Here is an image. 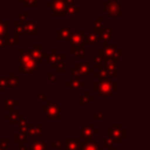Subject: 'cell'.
I'll return each mask as SVG.
<instances>
[{"label":"cell","mask_w":150,"mask_h":150,"mask_svg":"<svg viewBox=\"0 0 150 150\" xmlns=\"http://www.w3.org/2000/svg\"><path fill=\"white\" fill-rule=\"evenodd\" d=\"M118 86L117 82L113 81L110 78H100V80L94 83V90L98 92L99 95L108 97L113 96L114 92H116Z\"/></svg>","instance_id":"6da1fadb"},{"label":"cell","mask_w":150,"mask_h":150,"mask_svg":"<svg viewBox=\"0 0 150 150\" xmlns=\"http://www.w3.org/2000/svg\"><path fill=\"white\" fill-rule=\"evenodd\" d=\"M20 69L19 71L21 73L27 72H35L37 71V63L34 61V59L30 56L28 52L25 50H20Z\"/></svg>","instance_id":"7a4b0ae2"},{"label":"cell","mask_w":150,"mask_h":150,"mask_svg":"<svg viewBox=\"0 0 150 150\" xmlns=\"http://www.w3.org/2000/svg\"><path fill=\"white\" fill-rule=\"evenodd\" d=\"M61 110L62 108L56 102L52 101H46V104L42 106V111L48 119H61Z\"/></svg>","instance_id":"3957f363"},{"label":"cell","mask_w":150,"mask_h":150,"mask_svg":"<svg viewBox=\"0 0 150 150\" xmlns=\"http://www.w3.org/2000/svg\"><path fill=\"white\" fill-rule=\"evenodd\" d=\"M92 73H94V68H91L88 63H79L72 68L71 76L72 78H79L80 76H90Z\"/></svg>","instance_id":"277c9868"},{"label":"cell","mask_w":150,"mask_h":150,"mask_svg":"<svg viewBox=\"0 0 150 150\" xmlns=\"http://www.w3.org/2000/svg\"><path fill=\"white\" fill-rule=\"evenodd\" d=\"M102 52L104 54L105 59H109L112 60L113 62H115L117 64L118 59L120 58V56L122 54V50H119L117 47V45L115 44H106L104 48H102Z\"/></svg>","instance_id":"5b68a950"},{"label":"cell","mask_w":150,"mask_h":150,"mask_svg":"<svg viewBox=\"0 0 150 150\" xmlns=\"http://www.w3.org/2000/svg\"><path fill=\"white\" fill-rule=\"evenodd\" d=\"M104 11L110 17H121V4L118 0H107L103 4Z\"/></svg>","instance_id":"8992f818"},{"label":"cell","mask_w":150,"mask_h":150,"mask_svg":"<svg viewBox=\"0 0 150 150\" xmlns=\"http://www.w3.org/2000/svg\"><path fill=\"white\" fill-rule=\"evenodd\" d=\"M84 38H86V32L82 31L74 32L71 33L70 36V44L71 47H82L84 48L86 44H84Z\"/></svg>","instance_id":"52a82bcc"},{"label":"cell","mask_w":150,"mask_h":150,"mask_svg":"<svg viewBox=\"0 0 150 150\" xmlns=\"http://www.w3.org/2000/svg\"><path fill=\"white\" fill-rule=\"evenodd\" d=\"M108 137L111 138L113 143H121L122 142V127L121 125H113L112 129H108Z\"/></svg>","instance_id":"ba28073f"},{"label":"cell","mask_w":150,"mask_h":150,"mask_svg":"<svg viewBox=\"0 0 150 150\" xmlns=\"http://www.w3.org/2000/svg\"><path fill=\"white\" fill-rule=\"evenodd\" d=\"M47 6H52V17H57V16H61L63 11H65L66 7V3L64 0H52V2H48Z\"/></svg>","instance_id":"9c48e42d"},{"label":"cell","mask_w":150,"mask_h":150,"mask_svg":"<svg viewBox=\"0 0 150 150\" xmlns=\"http://www.w3.org/2000/svg\"><path fill=\"white\" fill-rule=\"evenodd\" d=\"M30 56L32 57V58L34 59V61H35L36 63H39V64H41V63H43V54H42V45L41 44H34L33 47H32V50L29 52Z\"/></svg>","instance_id":"30bf717a"},{"label":"cell","mask_w":150,"mask_h":150,"mask_svg":"<svg viewBox=\"0 0 150 150\" xmlns=\"http://www.w3.org/2000/svg\"><path fill=\"white\" fill-rule=\"evenodd\" d=\"M103 68L108 72L109 77H117L118 76V71H117V64L113 62L112 60L109 59H105L104 66Z\"/></svg>","instance_id":"8fae6325"},{"label":"cell","mask_w":150,"mask_h":150,"mask_svg":"<svg viewBox=\"0 0 150 150\" xmlns=\"http://www.w3.org/2000/svg\"><path fill=\"white\" fill-rule=\"evenodd\" d=\"M42 125H33L29 127V129L27 131V136L28 138H31V139H41L42 138Z\"/></svg>","instance_id":"7c38bea8"},{"label":"cell","mask_w":150,"mask_h":150,"mask_svg":"<svg viewBox=\"0 0 150 150\" xmlns=\"http://www.w3.org/2000/svg\"><path fill=\"white\" fill-rule=\"evenodd\" d=\"M43 58L46 59V62L50 63V64H54V63H58V62H62V60L66 59V54H59L57 50H52V54H43Z\"/></svg>","instance_id":"4fadbf2b"},{"label":"cell","mask_w":150,"mask_h":150,"mask_svg":"<svg viewBox=\"0 0 150 150\" xmlns=\"http://www.w3.org/2000/svg\"><path fill=\"white\" fill-rule=\"evenodd\" d=\"M24 32L29 35H38V25L34 21H26L23 23Z\"/></svg>","instance_id":"5bb4252c"},{"label":"cell","mask_w":150,"mask_h":150,"mask_svg":"<svg viewBox=\"0 0 150 150\" xmlns=\"http://www.w3.org/2000/svg\"><path fill=\"white\" fill-rule=\"evenodd\" d=\"M98 133H99V129L97 127H95L94 125H88L81 129L80 138H82V139H88V138H93V136Z\"/></svg>","instance_id":"9a60e30c"},{"label":"cell","mask_w":150,"mask_h":150,"mask_svg":"<svg viewBox=\"0 0 150 150\" xmlns=\"http://www.w3.org/2000/svg\"><path fill=\"white\" fill-rule=\"evenodd\" d=\"M99 39H101L103 41V43L106 45L108 44V42L110 40L113 39V35H112V28L111 27H105L103 28V30L100 32L99 34Z\"/></svg>","instance_id":"2e32d148"},{"label":"cell","mask_w":150,"mask_h":150,"mask_svg":"<svg viewBox=\"0 0 150 150\" xmlns=\"http://www.w3.org/2000/svg\"><path fill=\"white\" fill-rule=\"evenodd\" d=\"M79 150H99V146L95 143L94 138H88L84 139V142L80 143Z\"/></svg>","instance_id":"e0dca14e"},{"label":"cell","mask_w":150,"mask_h":150,"mask_svg":"<svg viewBox=\"0 0 150 150\" xmlns=\"http://www.w3.org/2000/svg\"><path fill=\"white\" fill-rule=\"evenodd\" d=\"M66 149L67 150H79L80 148V139L74 138H67L66 139Z\"/></svg>","instance_id":"ac0fdd59"},{"label":"cell","mask_w":150,"mask_h":150,"mask_svg":"<svg viewBox=\"0 0 150 150\" xmlns=\"http://www.w3.org/2000/svg\"><path fill=\"white\" fill-rule=\"evenodd\" d=\"M86 86V83L82 81H80L79 78H72V80L66 82V86L73 91H79L80 88H82Z\"/></svg>","instance_id":"d6986e66"},{"label":"cell","mask_w":150,"mask_h":150,"mask_svg":"<svg viewBox=\"0 0 150 150\" xmlns=\"http://www.w3.org/2000/svg\"><path fill=\"white\" fill-rule=\"evenodd\" d=\"M80 11V8L78 6L74 4H71V5H66L65 7V11H63V13L61 16L62 17H73L75 16L77 13Z\"/></svg>","instance_id":"ffe728a7"},{"label":"cell","mask_w":150,"mask_h":150,"mask_svg":"<svg viewBox=\"0 0 150 150\" xmlns=\"http://www.w3.org/2000/svg\"><path fill=\"white\" fill-rule=\"evenodd\" d=\"M18 125H19V129H20V133H27V131L29 129V127H31V123L29 122V120L25 118L24 115L20 114V118L19 121H18Z\"/></svg>","instance_id":"44dd1931"},{"label":"cell","mask_w":150,"mask_h":150,"mask_svg":"<svg viewBox=\"0 0 150 150\" xmlns=\"http://www.w3.org/2000/svg\"><path fill=\"white\" fill-rule=\"evenodd\" d=\"M104 62H105V57L102 52V50L100 48L98 54L94 58V67L96 69H102L103 66H104Z\"/></svg>","instance_id":"7402d4cb"},{"label":"cell","mask_w":150,"mask_h":150,"mask_svg":"<svg viewBox=\"0 0 150 150\" xmlns=\"http://www.w3.org/2000/svg\"><path fill=\"white\" fill-rule=\"evenodd\" d=\"M4 118L6 119V120H8L9 123H11V125H16V123H18V121H19L20 111L18 110V109H13V110H11V112L8 113V114L5 115Z\"/></svg>","instance_id":"603a6c76"},{"label":"cell","mask_w":150,"mask_h":150,"mask_svg":"<svg viewBox=\"0 0 150 150\" xmlns=\"http://www.w3.org/2000/svg\"><path fill=\"white\" fill-rule=\"evenodd\" d=\"M71 36V28L70 27H62L58 32L57 40H67Z\"/></svg>","instance_id":"cb8c5ba5"},{"label":"cell","mask_w":150,"mask_h":150,"mask_svg":"<svg viewBox=\"0 0 150 150\" xmlns=\"http://www.w3.org/2000/svg\"><path fill=\"white\" fill-rule=\"evenodd\" d=\"M30 150H46L47 145L43 143L41 139H34V141L31 142L30 144Z\"/></svg>","instance_id":"d4e9b609"},{"label":"cell","mask_w":150,"mask_h":150,"mask_svg":"<svg viewBox=\"0 0 150 150\" xmlns=\"http://www.w3.org/2000/svg\"><path fill=\"white\" fill-rule=\"evenodd\" d=\"M20 105V102L13 98V97H6L5 98V106H4V109L6 111H11L15 109V107L19 106Z\"/></svg>","instance_id":"484cf974"},{"label":"cell","mask_w":150,"mask_h":150,"mask_svg":"<svg viewBox=\"0 0 150 150\" xmlns=\"http://www.w3.org/2000/svg\"><path fill=\"white\" fill-rule=\"evenodd\" d=\"M98 42H99V35H97L94 32L88 34L86 37L84 38V44L86 45H95Z\"/></svg>","instance_id":"4316f807"},{"label":"cell","mask_w":150,"mask_h":150,"mask_svg":"<svg viewBox=\"0 0 150 150\" xmlns=\"http://www.w3.org/2000/svg\"><path fill=\"white\" fill-rule=\"evenodd\" d=\"M13 141L17 144H27L29 142V138L26 133H17L13 136Z\"/></svg>","instance_id":"83f0119b"},{"label":"cell","mask_w":150,"mask_h":150,"mask_svg":"<svg viewBox=\"0 0 150 150\" xmlns=\"http://www.w3.org/2000/svg\"><path fill=\"white\" fill-rule=\"evenodd\" d=\"M8 26L9 22H3L0 19V37H7L9 35Z\"/></svg>","instance_id":"f1b7e54d"},{"label":"cell","mask_w":150,"mask_h":150,"mask_svg":"<svg viewBox=\"0 0 150 150\" xmlns=\"http://www.w3.org/2000/svg\"><path fill=\"white\" fill-rule=\"evenodd\" d=\"M80 99V106H83V105H88L91 102H93V101L95 100L94 96H91L90 95V92H86V94H84V96H80L79 97Z\"/></svg>","instance_id":"f546056e"},{"label":"cell","mask_w":150,"mask_h":150,"mask_svg":"<svg viewBox=\"0 0 150 150\" xmlns=\"http://www.w3.org/2000/svg\"><path fill=\"white\" fill-rule=\"evenodd\" d=\"M71 54L78 59H84L86 58L84 48H82V47H71Z\"/></svg>","instance_id":"4dcf8cb0"},{"label":"cell","mask_w":150,"mask_h":150,"mask_svg":"<svg viewBox=\"0 0 150 150\" xmlns=\"http://www.w3.org/2000/svg\"><path fill=\"white\" fill-rule=\"evenodd\" d=\"M94 33H96L97 35L100 34V32L103 30L104 25H103V17H99V19L97 21H95L94 23Z\"/></svg>","instance_id":"1f68e13d"},{"label":"cell","mask_w":150,"mask_h":150,"mask_svg":"<svg viewBox=\"0 0 150 150\" xmlns=\"http://www.w3.org/2000/svg\"><path fill=\"white\" fill-rule=\"evenodd\" d=\"M20 86V79L19 77H17L15 75V73L11 72L9 74V78H8V86H11V88H17V86Z\"/></svg>","instance_id":"d6a6232c"},{"label":"cell","mask_w":150,"mask_h":150,"mask_svg":"<svg viewBox=\"0 0 150 150\" xmlns=\"http://www.w3.org/2000/svg\"><path fill=\"white\" fill-rule=\"evenodd\" d=\"M15 25V32L18 36H21V35H24L25 32H24V26H23V22L21 21H16L13 23Z\"/></svg>","instance_id":"836d02e7"},{"label":"cell","mask_w":150,"mask_h":150,"mask_svg":"<svg viewBox=\"0 0 150 150\" xmlns=\"http://www.w3.org/2000/svg\"><path fill=\"white\" fill-rule=\"evenodd\" d=\"M52 67L56 69L58 73H65L66 72V64H65V63H62V62L54 63V64H52Z\"/></svg>","instance_id":"e575fe53"},{"label":"cell","mask_w":150,"mask_h":150,"mask_svg":"<svg viewBox=\"0 0 150 150\" xmlns=\"http://www.w3.org/2000/svg\"><path fill=\"white\" fill-rule=\"evenodd\" d=\"M25 7H38V0H19Z\"/></svg>","instance_id":"d590c367"},{"label":"cell","mask_w":150,"mask_h":150,"mask_svg":"<svg viewBox=\"0 0 150 150\" xmlns=\"http://www.w3.org/2000/svg\"><path fill=\"white\" fill-rule=\"evenodd\" d=\"M7 44H20V36H18L17 34L15 35H11L9 34L6 37Z\"/></svg>","instance_id":"8d00e7d4"},{"label":"cell","mask_w":150,"mask_h":150,"mask_svg":"<svg viewBox=\"0 0 150 150\" xmlns=\"http://www.w3.org/2000/svg\"><path fill=\"white\" fill-rule=\"evenodd\" d=\"M94 76L96 78H108L109 77L108 72H107L104 68L100 69V70L97 71V72H95V71H94Z\"/></svg>","instance_id":"74e56055"},{"label":"cell","mask_w":150,"mask_h":150,"mask_svg":"<svg viewBox=\"0 0 150 150\" xmlns=\"http://www.w3.org/2000/svg\"><path fill=\"white\" fill-rule=\"evenodd\" d=\"M8 86V78H0V90L5 91Z\"/></svg>","instance_id":"f35d334b"},{"label":"cell","mask_w":150,"mask_h":150,"mask_svg":"<svg viewBox=\"0 0 150 150\" xmlns=\"http://www.w3.org/2000/svg\"><path fill=\"white\" fill-rule=\"evenodd\" d=\"M113 144H114V143H113L112 139H111V138H109V137H107L106 139H105V141H104L103 147H104V148H110V147H112Z\"/></svg>","instance_id":"ab89813d"},{"label":"cell","mask_w":150,"mask_h":150,"mask_svg":"<svg viewBox=\"0 0 150 150\" xmlns=\"http://www.w3.org/2000/svg\"><path fill=\"white\" fill-rule=\"evenodd\" d=\"M0 146L3 148H7L9 146V139L8 138H1L0 139Z\"/></svg>","instance_id":"60d3db41"},{"label":"cell","mask_w":150,"mask_h":150,"mask_svg":"<svg viewBox=\"0 0 150 150\" xmlns=\"http://www.w3.org/2000/svg\"><path fill=\"white\" fill-rule=\"evenodd\" d=\"M28 16H29V13L28 11H25V13H21L19 15V17H20V20L19 21H21V22H26L27 21V18H28Z\"/></svg>","instance_id":"b9f144b4"},{"label":"cell","mask_w":150,"mask_h":150,"mask_svg":"<svg viewBox=\"0 0 150 150\" xmlns=\"http://www.w3.org/2000/svg\"><path fill=\"white\" fill-rule=\"evenodd\" d=\"M46 76H47V79H48V81H52V82H57V78H56V76H54V73H52V72H47V74H46Z\"/></svg>","instance_id":"7bdbcfd3"},{"label":"cell","mask_w":150,"mask_h":150,"mask_svg":"<svg viewBox=\"0 0 150 150\" xmlns=\"http://www.w3.org/2000/svg\"><path fill=\"white\" fill-rule=\"evenodd\" d=\"M7 45L6 37H0V50L4 48Z\"/></svg>","instance_id":"ee69618b"},{"label":"cell","mask_w":150,"mask_h":150,"mask_svg":"<svg viewBox=\"0 0 150 150\" xmlns=\"http://www.w3.org/2000/svg\"><path fill=\"white\" fill-rule=\"evenodd\" d=\"M37 100L38 101H47V97L45 95L41 94V93H38L37 94Z\"/></svg>","instance_id":"f6af8a7d"},{"label":"cell","mask_w":150,"mask_h":150,"mask_svg":"<svg viewBox=\"0 0 150 150\" xmlns=\"http://www.w3.org/2000/svg\"><path fill=\"white\" fill-rule=\"evenodd\" d=\"M103 115H104V112H103V111H100L98 114L95 115L94 119L95 120H100V119H103Z\"/></svg>","instance_id":"bcb514c9"},{"label":"cell","mask_w":150,"mask_h":150,"mask_svg":"<svg viewBox=\"0 0 150 150\" xmlns=\"http://www.w3.org/2000/svg\"><path fill=\"white\" fill-rule=\"evenodd\" d=\"M61 145H62V141H61L60 139L57 140L56 142H54V143L52 144V147H54V148H59Z\"/></svg>","instance_id":"7dc6e473"},{"label":"cell","mask_w":150,"mask_h":150,"mask_svg":"<svg viewBox=\"0 0 150 150\" xmlns=\"http://www.w3.org/2000/svg\"><path fill=\"white\" fill-rule=\"evenodd\" d=\"M65 3H66V5H71L74 3V0H64Z\"/></svg>","instance_id":"c3c4849f"},{"label":"cell","mask_w":150,"mask_h":150,"mask_svg":"<svg viewBox=\"0 0 150 150\" xmlns=\"http://www.w3.org/2000/svg\"><path fill=\"white\" fill-rule=\"evenodd\" d=\"M19 147H20V150H28L27 148L25 147V144H19Z\"/></svg>","instance_id":"681fc988"},{"label":"cell","mask_w":150,"mask_h":150,"mask_svg":"<svg viewBox=\"0 0 150 150\" xmlns=\"http://www.w3.org/2000/svg\"><path fill=\"white\" fill-rule=\"evenodd\" d=\"M125 137H127V129H122V138H125Z\"/></svg>","instance_id":"f907efd6"},{"label":"cell","mask_w":150,"mask_h":150,"mask_svg":"<svg viewBox=\"0 0 150 150\" xmlns=\"http://www.w3.org/2000/svg\"><path fill=\"white\" fill-rule=\"evenodd\" d=\"M108 150H117V148H114V147H110V148H108Z\"/></svg>","instance_id":"816d5d0a"},{"label":"cell","mask_w":150,"mask_h":150,"mask_svg":"<svg viewBox=\"0 0 150 150\" xmlns=\"http://www.w3.org/2000/svg\"><path fill=\"white\" fill-rule=\"evenodd\" d=\"M0 150H4V148H3V147H1V146H0Z\"/></svg>","instance_id":"f5cc1de1"}]
</instances>
